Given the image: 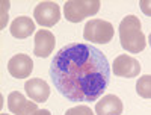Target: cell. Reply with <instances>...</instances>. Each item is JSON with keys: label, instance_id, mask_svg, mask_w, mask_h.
I'll list each match as a JSON object with an SVG mask.
<instances>
[{"label": "cell", "instance_id": "cell-12", "mask_svg": "<svg viewBox=\"0 0 151 115\" xmlns=\"http://www.w3.org/2000/svg\"><path fill=\"white\" fill-rule=\"evenodd\" d=\"M26 103H27V100L24 98V95L20 94V93H17V91L11 93L8 95V109L12 114H15V115H18L21 112V109L26 106Z\"/></svg>", "mask_w": 151, "mask_h": 115}, {"label": "cell", "instance_id": "cell-8", "mask_svg": "<svg viewBox=\"0 0 151 115\" xmlns=\"http://www.w3.org/2000/svg\"><path fill=\"white\" fill-rule=\"evenodd\" d=\"M56 44V38L50 30H38L35 33V47H33V55L38 58H47L53 53Z\"/></svg>", "mask_w": 151, "mask_h": 115}, {"label": "cell", "instance_id": "cell-17", "mask_svg": "<svg viewBox=\"0 0 151 115\" xmlns=\"http://www.w3.org/2000/svg\"><path fill=\"white\" fill-rule=\"evenodd\" d=\"M35 115H52V114H50V111H47V109H38L35 112Z\"/></svg>", "mask_w": 151, "mask_h": 115}, {"label": "cell", "instance_id": "cell-5", "mask_svg": "<svg viewBox=\"0 0 151 115\" xmlns=\"http://www.w3.org/2000/svg\"><path fill=\"white\" fill-rule=\"evenodd\" d=\"M35 21L44 27H52L60 18V9L56 2H41L33 11Z\"/></svg>", "mask_w": 151, "mask_h": 115}, {"label": "cell", "instance_id": "cell-4", "mask_svg": "<svg viewBox=\"0 0 151 115\" xmlns=\"http://www.w3.org/2000/svg\"><path fill=\"white\" fill-rule=\"evenodd\" d=\"M83 38L91 43L107 44L113 38V26L104 20H91L85 24Z\"/></svg>", "mask_w": 151, "mask_h": 115}, {"label": "cell", "instance_id": "cell-7", "mask_svg": "<svg viewBox=\"0 0 151 115\" xmlns=\"http://www.w3.org/2000/svg\"><path fill=\"white\" fill-rule=\"evenodd\" d=\"M8 71L12 77H15V79H26L33 71V61L27 55L18 53V55L12 56L9 59Z\"/></svg>", "mask_w": 151, "mask_h": 115}, {"label": "cell", "instance_id": "cell-1", "mask_svg": "<svg viewBox=\"0 0 151 115\" xmlns=\"http://www.w3.org/2000/svg\"><path fill=\"white\" fill-rule=\"evenodd\" d=\"M58 93L73 103H91L101 97L110 80V65L100 48L85 43L62 47L50 65Z\"/></svg>", "mask_w": 151, "mask_h": 115}, {"label": "cell", "instance_id": "cell-9", "mask_svg": "<svg viewBox=\"0 0 151 115\" xmlns=\"http://www.w3.org/2000/svg\"><path fill=\"white\" fill-rule=\"evenodd\" d=\"M24 91L27 95L36 101V103H44V101L50 97V86L45 80L36 77V79H29L24 83Z\"/></svg>", "mask_w": 151, "mask_h": 115}, {"label": "cell", "instance_id": "cell-6", "mask_svg": "<svg viewBox=\"0 0 151 115\" xmlns=\"http://www.w3.org/2000/svg\"><path fill=\"white\" fill-rule=\"evenodd\" d=\"M112 70L119 77H136L141 73V64L136 58L129 55H119L113 61Z\"/></svg>", "mask_w": 151, "mask_h": 115}, {"label": "cell", "instance_id": "cell-10", "mask_svg": "<svg viewBox=\"0 0 151 115\" xmlns=\"http://www.w3.org/2000/svg\"><path fill=\"white\" fill-rule=\"evenodd\" d=\"M122 101L115 94H107L95 105L97 115H121L122 114Z\"/></svg>", "mask_w": 151, "mask_h": 115}, {"label": "cell", "instance_id": "cell-14", "mask_svg": "<svg viewBox=\"0 0 151 115\" xmlns=\"http://www.w3.org/2000/svg\"><path fill=\"white\" fill-rule=\"evenodd\" d=\"M65 115H94V112L91 111V108L80 105V106H74V108L68 109L65 112Z\"/></svg>", "mask_w": 151, "mask_h": 115}, {"label": "cell", "instance_id": "cell-18", "mask_svg": "<svg viewBox=\"0 0 151 115\" xmlns=\"http://www.w3.org/2000/svg\"><path fill=\"white\" fill-rule=\"evenodd\" d=\"M148 43H150V46H151V33H150V36H148Z\"/></svg>", "mask_w": 151, "mask_h": 115}, {"label": "cell", "instance_id": "cell-15", "mask_svg": "<svg viewBox=\"0 0 151 115\" xmlns=\"http://www.w3.org/2000/svg\"><path fill=\"white\" fill-rule=\"evenodd\" d=\"M38 111V106L36 103H32V101H27L26 106L21 109V112L18 115H35V112Z\"/></svg>", "mask_w": 151, "mask_h": 115}, {"label": "cell", "instance_id": "cell-16", "mask_svg": "<svg viewBox=\"0 0 151 115\" xmlns=\"http://www.w3.org/2000/svg\"><path fill=\"white\" fill-rule=\"evenodd\" d=\"M139 6H141V11L144 12L145 15L151 17V0H141Z\"/></svg>", "mask_w": 151, "mask_h": 115}, {"label": "cell", "instance_id": "cell-13", "mask_svg": "<svg viewBox=\"0 0 151 115\" xmlns=\"http://www.w3.org/2000/svg\"><path fill=\"white\" fill-rule=\"evenodd\" d=\"M136 93L142 98H151V76L145 74L136 82Z\"/></svg>", "mask_w": 151, "mask_h": 115}, {"label": "cell", "instance_id": "cell-3", "mask_svg": "<svg viewBox=\"0 0 151 115\" xmlns=\"http://www.w3.org/2000/svg\"><path fill=\"white\" fill-rule=\"evenodd\" d=\"M98 0H68L64 6L65 18L71 23H79L83 18L95 15L100 11Z\"/></svg>", "mask_w": 151, "mask_h": 115}, {"label": "cell", "instance_id": "cell-11", "mask_svg": "<svg viewBox=\"0 0 151 115\" xmlns=\"http://www.w3.org/2000/svg\"><path fill=\"white\" fill-rule=\"evenodd\" d=\"M35 32V23L30 17H17L11 24V35L18 40H24V38L30 36Z\"/></svg>", "mask_w": 151, "mask_h": 115}, {"label": "cell", "instance_id": "cell-2", "mask_svg": "<svg viewBox=\"0 0 151 115\" xmlns=\"http://www.w3.org/2000/svg\"><path fill=\"white\" fill-rule=\"evenodd\" d=\"M142 24L136 15H127L119 23V43L124 50L130 53H139L145 48L147 41L142 33Z\"/></svg>", "mask_w": 151, "mask_h": 115}]
</instances>
